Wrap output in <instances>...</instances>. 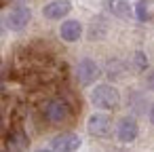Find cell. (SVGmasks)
Segmentation results:
<instances>
[{"instance_id": "9a60e30c", "label": "cell", "mask_w": 154, "mask_h": 152, "mask_svg": "<svg viewBox=\"0 0 154 152\" xmlns=\"http://www.w3.org/2000/svg\"><path fill=\"white\" fill-rule=\"evenodd\" d=\"M34 152H55V150H53V148H51V150H49V148H38V150H34Z\"/></svg>"}, {"instance_id": "277c9868", "label": "cell", "mask_w": 154, "mask_h": 152, "mask_svg": "<svg viewBox=\"0 0 154 152\" xmlns=\"http://www.w3.org/2000/svg\"><path fill=\"white\" fill-rule=\"evenodd\" d=\"M72 11V2L70 0H51L42 7V17L51 19V21H61L70 15Z\"/></svg>"}, {"instance_id": "2e32d148", "label": "cell", "mask_w": 154, "mask_h": 152, "mask_svg": "<svg viewBox=\"0 0 154 152\" xmlns=\"http://www.w3.org/2000/svg\"><path fill=\"white\" fill-rule=\"evenodd\" d=\"M0 127H2V112H0Z\"/></svg>"}, {"instance_id": "4fadbf2b", "label": "cell", "mask_w": 154, "mask_h": 152, "mask_svg": "<svg viewBox=\"0 0 154 152\" xmlns=\"http://www.w3.org/2000/svg\"><path fill=\"white\" fill-rule=\"evenodd\" d=\"M146 85H148L150 91H154V70L148 72V76H146Z\"/></svg>"}, {"instance_id": "52a82bcc", "label": "cell", "mask_w": 154, "mask_h": 152, "mask_svg": "<svg viewBox=\"0 0 154 152\" xmlns=\"http://www.w3.org/2000/svg\"><path fill=\"white\" fill-rule=\"evenodd\" d=\"M87 131H89L91 135H95V137H106V135L112 131V120H110V116L103 114V112L91 114L89 120H87Z\"/></svg>"}, {"instance_id": "5bb4252c", "label": "cell", "mask_w": 154, "mask_h": 152, "mask_svg": "<svg viewBox=\"0 0 154 152\" xmlns=\"http://www.w3.org/2000/svg\"><path fill=\"white\" fill-rule=\"evenodd\" d=\"M148 118H150V123L154 125V104L150 106V110H148Z\"/></svg>"}, {"instance_id": "9c48e42d", "label": "cell", "mask_w": 154, "mask_h": 152, "mask_svg": "<svg viewBox=\"0 0 154 152\" xmlns=\"http://www.w3.org/2000/svg\"><path fill=\"white\" fill-rule=\"evenodd\" d=\"M59 36L66 42H78L82 38V23L78 19H66L59 26Z\"/></svg>"}, {"instance_id": "7c38bea8", "label": "cell", "mask_w": 154, "mask_h": 152, "mask_svg": "<svg viewBox=\"0 0 154 152\" xmlns=\"http://www.w3.org/2000/svg\"><path fill=\"white\" fill-rule=\"evenodd\" d=\"M114 13H118V15H122V17H127L131 11H129V5L127 2H122V0H118V2H114Z\"/></svg>"}, {"instance_id": "5b68a950", "label": "cell", "mask_w": 154, "mask_h": 152, "mask_svg": "<svg viewBox=\"0 0 154 152\" xmlns=\"http://www.w3.org/2000/svg\"><path fill=\"white\" fill-rule=\"evenodd\" d=\"M137 135H139V125H137V120H135L133 116H122V118L118 120V125H116V137H118V141L131 144V141L137 139Z\"/></svg>"}, {"instance_id": "8fae6325", "label": "cell", "mask_w": 154, "mask_h": 152, "mask_svg": "<svg viewBox=\"0 0 154 152\" xmlns=\"http://www.w3.org/2000/svg\"><path fill=\"white\" fill-rule=\"evenodd\" d=\"M133 61H135V66H137L139 70H146V68H148V59H146V53H143V51H137V53L133 55Z\"/></svg>"}, {"instance_id": "ba28073f", "label": "cell", "mask_w": 154, "mask_h": 152, "mask_svg": "<svg viewBox=\"0 0 154 152\" xmlns=\"http://www.w3.org/2000/svg\"><path fill=\"white\" fill-rule=\"evenodd\" d=\"M30 21H32V11H30L28 7H23V5L15 7V9L9 13V17H7L9 28H11V30H15V32H21Z\"/></svg>"}, {"instance_id": "6da1fadb", "label": "cell", "mask_w": 154, "mask_h": 152, "mask_svg": "<svg viewBox=\"0 0 154 152\" xmlns=\"http://www.w3.org/2000/svg\"><path fill=\"white\" fill-rule=\"evenodd\" d=\"M89 99L99 110H116L118 104H120V93H118L116 87H112L108 82H101V85H95L93 87Z\"/></svg>"}, {"instance_id": "3957f363", "label": "cell", "mask_w": 154, "mask_h": 152, "mask_svg": "<svg viewBox=\"0 0 154 152\" xmlns=\"http://www.w3.org/2000/svg\"><path fill=\"white\" fill-rule=\"evenodd\" d=\"M42 114L49 123L57 125V123H63L68 116H70V106L63 101V99H49L42 108Z\"/></svg>"}, {"instance_id": "7a4b0ae2", "label": "cell", "mask_w": 154, "mask_h": 152, "mask_svg": "<svg viewBox=\"0 0 154 152\" xmlns=\"http://www.w3.org/2000/svg\"><path fill=\"white\" fill-rule=\"evenodd\" d=\"M99 76H101V70H99V66H97L93 59L85 57V59H80V61L76 64V78H78V82H80L82 87L93 85Z\"/></svg>"}, {"instance_id": "8992f818", "label": "cell", "mask_w": 154, "mask_h": 152, "mask_svg": "<svg viewBox=\"0 0 154 152\" xmlns=\"http://www.w3.org/2000/svg\"><path fill=\"white\" fill-rule=\"evenodd\" d=\"M80 146H82L80 135H76V133H72V131L59 133V135H55V137L51 139V148H53L55 152H76Z\"/></svg>"}, {"instance_id": "30bf717a", "label": "cell", "mask_w": 154, "mask_h": 152, "mask_svg": "<svg viewBox=\"0 0 154 152\" xmlns=\"http://www.w3.org/2000/svg\"><path fill=\"white\" fill-rule=\"evenodd\" d=\"M133 13L139 21H148L150 19V2L148 0H137L135 7H133Z\"/></svg>"}, {"instance_id": "e0dca14e", "label": "cell", "mask_w": 154, "mask_h": 152, "mask_svg": "<svg viewBox=\"0 0 154 152\" xmlns=\"http://www.w3.org/2000/svg\"><path fill=\"white\" fill-rule=\"evenodd\" d=\"M0 87H2V76H0Z\"/></svg>"}]
</instances>
